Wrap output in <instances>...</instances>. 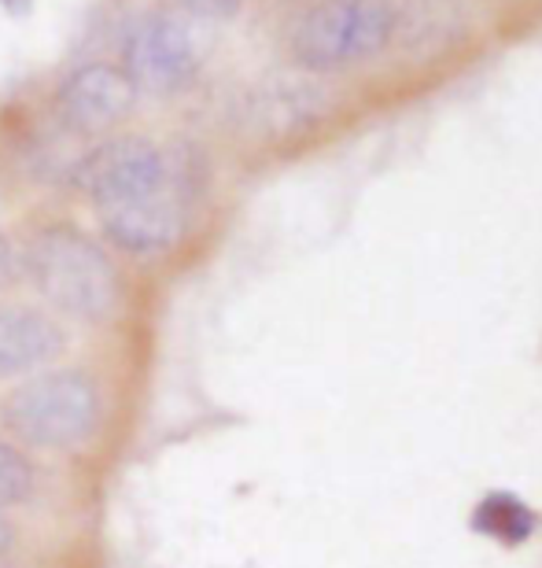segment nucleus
Masks as SVG:
<instances>
[{
  "label": "nucleus",
  "instance_id": "15",
  "mask_svg": "<svg viewBox=\"0 0 542 568\" xmlns=\"http://www.w3.org/2000/svg\"><path fill=\"white\" fill-rule=\"evenodd\" d=\"M8 542H11V525H8L4 517H0V550H4Z\"/></svg>",
  "mask_w": 542,
  "mask_h": 568
},
{
  "label": "nucleus",
  "instance_id": "6",
  "mask_svg": "<svg viewBox=\"0 0 542 568\" xmlns=\"http://www.w3.org/2000/svg\"><path fill=\"white\" fill-rule=\"evenodd\" d=\"M96 211L111 241L137 255L171 247L181 236V225H185V200H181L177 185L152 192V196L108 203V207H96Z\"/></svg>",
  "mask_w": 542,
  "mask_h": 568
},
{
  "label": "nucleus",
  "instance_id": "13",
  "mask_svg": "<svg viewBox=\"0 0 542 568\" xmlns=\"http://www.w3.org/2000/svg\"><path fill=\"white\" fill-rule=\"evenodd\" d=\"M11 277H16V252H11V244L0 236V288H4Z\"/></svg>",
  "mask_w": 542,
  "mask_h": 568
},
{
  "label": "nucleus",
  "instance_id": "4",
  "mask_svg": "<svg viewBox=\"0 0 542 568\" xmlns=\"http://www.w3.org/2000/svg\"><path fill=\"white\" fill-rule=\"evenodd\" d=\"M207 44L211 38L203 30V19L188 11H160L130 33L126 78L144 93H177L196 78Z\"/></svg>",
  "mask_w": 542,
  "mask_h": 568
},
{
  "label": "nucleus",
  "instance_id": "3",
  "mask_svg": "<svg viewBox=\"0 0 542 568\" xmlns=\"http://www.w3.org/2000/svg\"><path fill=\"white\" fill-rule=\"evenodd\" d=\"M100 395L93 381L82 373H41L19 384L4 399L8 432L19 439L33 443V447H71V443L85 439L89 428L96 425Z\"/></svg>",
  "mask_w": 542,
  "mask_h": 568
},
{
  "label": "nucleus",
  "instance_id": "8",
  "mask_svg": "<svg viewBox=\"0 0 542 568\" xmlns=\"http://www.w3.org/2000/svg\"><path fill=\"white\" fill-rule=\"evenodd\" d=\"M67 333L52 317L27 306H0V377H16L52 362L63 351Z\"/></svg>",
  "mask_w": 542,
  "mask_h": 568
},
{
  "label": "nucleus",
  "instance_id": "2",
  "mask_svg": "<svg viewBox=\"0 0 542 568\" xmlns=\"http://www.w3.org/2000/svg\"><path fill=\"white\" fill-rule=\"evenodd\" d=\"M395 11L388 0H325L299 19L292 55L310 71H340L388 49Z\"/></svg>",
  "mask_w": 542,
  "mask_h": 568
},
{
  "label": "nucleus",
  "instance_id": "9",
  "mask_svg": "<svg viewBox=\"0 0 542 568\" xmlns=\"http://www.w3.org/2000/svg\"><path fill=\"white\" fill-rule=\"evenodd\" d=\"M325 108V93L321 85H310V82H277L258 93L255 100V119L258 126L269 130V133H280V130H296L303 122L318 119V111Z\"/></svg>",
  "mask_w": 542,
  "mask_h": 568
},
{
  "label": "nucleus",
  "instance_id": "1",
  "mask_svg": "<svg viewBox=\"0 0 542 568\" xmlns=\"http://www.w3.org/2000/svg\"><path fill=\"white\" fill-rule=\"evenodd\" d=\"M30 277L55 311L104 322L119 306V274L111 258L74 230H49L30 244Z\"/></svg>",
  "mask_w": 542,
  "mask_h": 568
},
{
  "label": "nucleus",
  "instance_id": "10",
  "mask_svg": "<svg viewBox=\"0 0 542 568\" xmlns=\"http://www.w3.org/2000/svg\"><path fill=\"white\" fill-rule=\"evenodd\" d=\"M480 528L491 531V536L505 539V542H517V539H524L528 531H532V514H528L521 503H513V498L494 495L491 503L483 506Z\"/></svg>",
  "mask_w": 542,
  "mask_h": 568
},
{
  "label": "nucleus",
  "instance_id": "11",
  "mask_svg": "<svg viewBox=\"0 0 542 568\" xmlns=\"http://www.w3.org/2000/svg\"><path fill=\"white\" fill-rule=\"evenodd\" d=\"M30 484H33L30 462L16 447L0 443V506L22 503L30 495Z\"/></svg>",
  "mask_w": 542,
  "mask_h": 568
},
{
  "label": "nucleus",
  "instance_id": "12",
  "mask_svg": "<svg viewBox=\"0 0 542 568\" xmlns=\"http://www.w3.org/2000/svg\"><path fill=\"white\" fill-rule=\"evenodd\" d=\"M181 4H185L188 16H196V19H229V16H236L241 0H181Z\"/></svg>",
  "mask_w": 542,
  "mask_h": 568
},
{
  "label": "nucleus",
  "instance_id": "7",
  "mask_svg": "<svg viewBox=\"0 0 542 568\" xmlns=\"http://www.w3.org/2000/svg\"><path fill=\"white\" fill-rule=\"evenodd\" d=\"M137 89L126 78V71L108 63H89L67 78L60 89V111L67 119V126H74L78 133H100L126 115L133 108Z\"/></svg>",
  "mask_w": 542,
  "mask_h": 568
},
{
  "label": "nucleus",
  "instance_id": "14",
  "mask_svg": "<svg viewBox=\"0 0 542 568\" xmlns=\"http://www.w3.org/2000/svg\"><path fill=\"white\" fill-rule=\"evenodd\" d=\"M0 8L11 11V16H27V11L33 8V0H0Z\"/></svg>",
  "mask_w": 542,
  "mask_h": 568
},
{
  "label": "nucleus",
  "instance_id": "5",
  "mask_svg": "<svg viewBox=\"0 0 542 568\" xmlns=\"http://www.w3.org/2000/svg\"><path fill=\"white\" fill-rule=\"evenodd\" d=\"M78 181L93 196L96 207L152 196V192L177 185L171 159L163 155V148H155L144 138H119L96 148L78 170Z\"/></svg>",
  "mask_w": 542,
  "mask_h": 568
}]
</instances>
